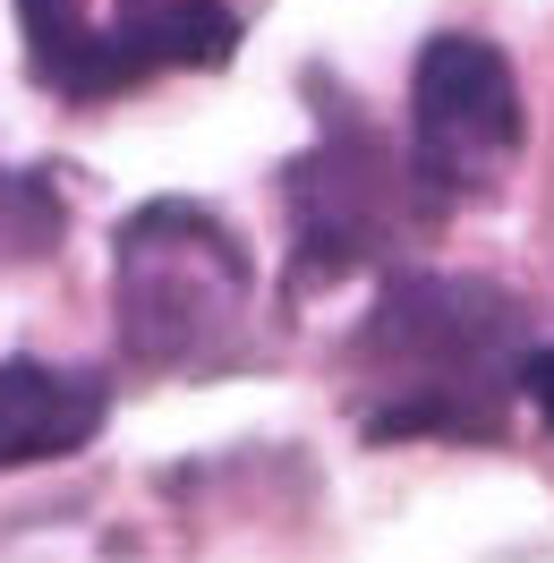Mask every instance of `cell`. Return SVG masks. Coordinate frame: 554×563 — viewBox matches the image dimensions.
<instances>
[{
    "label": "cell",
    "mask_w": 554,
    "mask_h": 563,
    "mask_svg": "<svg viewBox=\"0 0 554 563\" xmlns=\"http://www.w3.org/2000/svg\"><path fill=\"white\" fill-rule=\"evenodd\" d=\"M529 317L495 282L401 274L358 324V427L376 444L401 435H503V401L520 393Z\"/></svg>",
    "instance_id": "cell-1"
},
{
    "label": "cell",
    "mask_w": 554,
    "mask_h": 563,
    "mask_svg": "<svg viewBox=\"0 0 554 563\" xmlns=\"http://www.w3.org/2000/svg\"><path fill=\"white\" fill-rule=\"evenodd\" d=\"M120 351L154 376H206L240 358L256 317V256L213 206H137L111 240Z\"/></svg>",
    "instance_id": "cell-2"
},
{
    "label": "cell",
    "mask_w": 554,
    "mask_h": 563,
    "mask_svg": "<svg viewBox=\"0 0 554 563\" xmlns=\"http://www.w3.org/2000/svg\"><path fill=\"white\" fill-rule=\"evenodd\" d=\"M26 69L60 103H103L163 69H222L240 52L231 0H18Z\"/></svg>",
    "instance_id": "cell-3"
},
{
    "label": "cell",
    "mask_w": 554,
    "mask_h": 563,
    "mask_svg": "<svg viewBox=\"0 0 554 563\" xmlns=\"http://www.w3.org/2000/svg\"><path fill=\"white\" fill-rule=\"evenodd\" d=\"M281 197H290V265H299V282L367 274L426 213H444L426 197V179L410 172V154H392L358 111H324V137L281 172Z\"/></svg>",
    "instance_id": "cell-4"
},
{
    "label": "cell",
    "mask_w": 554,
    "mask_h": 563,
    "mask_svg": "<svg viewBox=\"0 0 554 563\" xmlns=\"http://www.w3.org/2000/svg\"><path fill=\"white\" fill-rule=\"evenodd\" d=\"M520 86L512 60L486 35H435L418 52L410 77V172L426 179L435 206H461V197H486L503 188V172L520 163Z\"/></svg>",
    "instance_id": "cell-5"
},
{
    "label": "cell",
    "mask_w": 554,
    "mask_h": 563,
    "mask_svg": "<svg viewBox=\"0 0 554 563\" xmlns=\"http://www.w3.org/2000/svg\"><path fill=\"white\" fill-rule=\"evenodd\" d=\"M103 419H111V376L52 367V358H0V470L86 453Z\"/></svg>",
    "instance_id": "cell-6"
},
{
    "label": "cell",
    "mask_w": 554,
    "mask_h": 563,
    "mask_svg": "<svg viewBox=\"0 0 554 563\" xmlns=\"http://www.w3.org/2000/svg\"><path fill=\"white\" fill-rule=\"evenodd\" d=\"M520 393H529V401H538V419L554 427V351L529 342V358H520Z\"/></svg>",
    "instance_id": "cell-7"
}]
</instances>
